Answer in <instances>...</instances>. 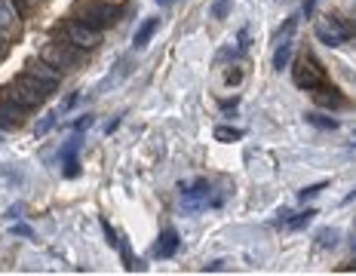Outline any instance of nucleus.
<instances>
[{
  "instance_id": "1",
  "label": "nucleus",
  "mask_w": 356,
  "mask_h": 276,
  "mask_svg": "<svg viewBox=\"0 0 356 276\" xmlns=\"http://www.w3.org/2000/svg\"><path fill=\"white\" fill-rule=\"evenodd\" d=\"M231 197V188H215L212 178H194V181H181L178 184V206L188 215L206 212V209H221L225 200Z\"/></svg>"
},
{
  "instance_id": "2",
  "label": "nucleus",
  "mask_w": 356,
  "mask_h": 276,
  "mask_svg": "<svg viewBox=\"0 0 356 276\" xmlns=\"http://www.w3.org/2000/svg\"><path fill=\"white\" fill-rule=\"evenodd\" d=\"M56 92H58V89L40 83V80H34L31 74L22 71L19 77H13L10 83L0 89V99L19 104V108H25V111H37V108H43V104L53 99Z\"/></svg>"
},
{
  "instance_id": "3",
  "label": "nucleus",
  "mask_w": 356,
  "mask_h": 276,
  "mask_svg": "<svg viewBox=\"0 0 356 276\" xmlns=\"http://www.w3.org/2000/svg\"><path fill=\"white\" fill-rule=\"evenodd\" d=\"M40 58H43V62L53 65L56 71L74 74V71H80V68L86 65L89 52L77 49L74 43L65 40V37H56V40H49V43H43V47H40Z\"/></svg>"
},
{
  "instance_id": "4",
  "label": "nucleus",
  "mask_w": 356,
  "mask_h": 276,
  "mask_svg": "<svg viewBox=\"0 0 356 276\" xmlns=\"http://www.w3.org/2000/svg\"><path fill=\"white\" fill-rule=\"evenodd\" d=\"M71 16L83 25L95 28V31L105 34L108 28H114L123 16V6H111V3H102V0H77L71 10Z\"/></svg>"
},
{
  "instance_id": "5",
  "label": "nucleus",
  "mask_w": 356,
  "mask_h": 276,
  "mask_svg": "<svg viewBox=\"0 0 356 276\" xmlns=\"http://www.w3.org/2000/svg\"><path fill=\"white\" fill-rule=\"evenodd\" d=\"M289 68H292V80L295 86L304 89V92H310V89L329 83V74H325V65L320 62V58L314 56L310 49H304L295 56V62H289Z\"/></svg>"
},
{
  "instance_id": "6",
  "label": "nucleus",
  "mask_w": 356,
  "mask_h": 276,
  "mask_svg": "<svg viewBox=\"0 0 356 276\" xmlns=\"http://www.w3.org/2000/svg\"><path fill=\"white\" fill-rule=\"evenodd\" d=\"M314 34H316V40H320L323 47L338 49V47H344V43H350L353 25L344 16H323V19L314 22Z\"/></svg>"
},
{
  "instance_id": "7",
  "label": "nucleus",
  "mask_w": 356,
  "mask_h": 276,
  "mask_svg": "<svg viewBox=\"0 0 356 276\" xmlns=\"http://www.w3.org/2000/svg\"><path fill=\"white\" fill-rule=\"evenodd\" d=\"M62 37L68 43H74L77 49H83V52H95L102 47V31H95V28H89L83 25V22H77L74 16H68L62 22Z\"/></svg>"
},
{
  "instance_id": "8",
  "label": "nucleus",
  "mask_w": 356,
  "mask_h": 276,
  "mask_svg": "<svg viewBox=\"0 0 356 276\" xmlns=\"http://www.w3.org/2000/svg\"><path fill=\"white\" fill-rule=\"evenodd\" d=\"M0 34L10 43H19L25 37V16L13 6V0H0Z\"/></svg>"
},
{
  "instance_id": "9",
  "label": "nucleus",
  "mask_w": 356,
  "mask_h": 276,
  "mask_svg": "<svg viewBox=\"0 0 356 276\" xmlns=\"http://www.w3.org/2000/svg\"><path fill=\"white\" fill-rule=\"evenodd\" d=\"M80 147H83V138L80 136H71L58 147V160H62V175L65 178H80Z\"/></svg>"
},
{
  "instance_id": "10",
  "label": "nucleus",
  "mask_w": 356,
  "mask_h": 276,
  "mask_svg": "<svg viewBox=\"0 0 356 276\" xmlns=\"http://www.w3.org/2000/svg\"><path fill=\"white\" fill-rule=\"evenodd\" d=\"M310 95H314V104L316 108H323V111H329V114H335V111H344L347 104V95L344 92H338L332 83H323V86H316V89H310Z\"/></svg>"
},
{
  "instance_id": "11",
  "label": "nucleus",
  "mask_w": 356,
  "mask_h": 276,
  "mask_svg": "<svg viewBox=\"0 0 356 276\" xmlns=\"http://www.w3.org/2000/svg\"><path fill=\"white\" fill-rule=\"evenodd\" d=\"M25 74H31L34 80H40V83H47V86H53V89H58V86H62V80H65V74L56 71L49 62H43L40 56L28 58V62H25Z\"/></svg>"
},
{
  "instance_id": "12",
  "label": "nucleus",
  "mask_w": 356,
  "mask_h": 276,
  "mask_svg": "<svg viewBox=\"0 0 356 276\" xmlns=\"http://www.w3.org/2000/svg\"><path fill=\"white\" fill-rule=\"evenodd\" d=\"M28 114H31V111H25V108H19V104L0 99V129H3V132L22 129V126L28 123Z\"/></svg>"
},
{
  "instance_id": "13",
  "label": "nucleus",
  "mask_w": 356,
  "mask_h": 276,
  "mask_svg": "<svg viewBox=\"0 0 356 276\" xmlns=\"http://www.w3.org/2000/svg\"><path fill=\"white\" fill-rule=\"evenodd\" d=\"M178 249H181V236H178L172 227H163L160 236H157V243H154V258H157V261H169V258L178 255Z\"/></svg>"
},
{
  "instance_id": "14",
  "label": "nucleus",
  "mask_w": 356,
  "mask_h": 276,
  "mask_svg": "<svg viewBox=\"0 0 356 276\" xmlns=\"http://www.w3.org/2000/svg\"><path fill=\"white\" fill-rule=\"evenodd\" d=\"M316 215H320V212H316L314 206L301 209V212H289V215H286V221H283V227H286V230H292V234H295V230H304V227H307L310 221L316 218Z\"/></svg>"
},
{
  "instance_id": "15",
  "label": "nucleus",
  "mask_w": 356,
  "mask_h": 276,
  "mask_svg": "<svg viewBox=\"0 0 356 276\" xmlns=\"http://www.w3.org/2000/svg\"><path fill=\"white\" fill-rule=\"evenodd\" d=\"M157 28H160V19H157V16H154V19H145L142 25H138L136 37H132V49H145L147 43H151V37L157 34Z\"/></svg>"
},
{
  "instance_id": "16",
  "label": "nucleus",
  "mask_w": 356,
  "mask_h": 276,
  "mask_svg": "<svg viewBox=\"0 0 356 276\" xmlns=\"http://www.w3.org/2000/svg\"><path fill=\"white\" fill-rule=\"evenodd\" d=\"M304 120H307L314 129H323V132H335L338 129V120L332 114H323V111H310V114H304Z\"/></svg>"
},
{
  "instance_id": "17",
  "label": "nucleus",
  "mask_w": 356,
  "mask_h": 276,
  "mask_svg": "<svg viewBox=\"0 0 356 276\" xmlns=\"http://www.w3.org/2000/svg\"><path fill=\"white\" fill-rule=\"evenodd\" d=\"M117 252H120V258H123V267H126V270H142V267H145L142 261H138L136 252L129 249V243H126L123 236H120V243H117Z\"/></svg>"
},
{
  "instance_id": "18",
  "label": "nucleus",
  "mask_w": 356,
  "mask_h": 276,
  "mask_svg": "<svg viewBox=\"0 0 356 276\" xmlns=\"http://www.w3.org/2000/svg\"><path fill=\"white\" fill-rule=\"evenodd\" d=\"M289 62H292V40H289V43H277V52H273V68L286 71Z\"/></svg>"
},
{
  "instance_id": "19",
  "label": "nucleus",
  "mask_w": 356,
  "mask_h": 276,
  "mask_svg": "<svg viewBox=\"0 0 356 276\" xmlns=\"http://www.w3.org/2000/svg\"><path fill=\"white\" fill-rule=\"evenodd\" d=\"M215 141H225V145H231V141H240L243 138V129L240 126H215Z\"/></svg>"
},
{
  "instance_id": "20",
  "label": "nucleus",
  "mask_w": 356,
  "mask_h": 276,
  "mask_svg": "<svg viewBox=\"0 0 356 276\" xmlns=\"http://www.w3.org/2000/svg\"><path fill=\"white\" fill-rule=\"evenodd\" d=\"M295 28H298V16H289V19L283 22V28L273 34V43H289V40L295 37Z\"/></svg>"
},
{
  "instance_id": "21",
  "label": "nucleus",
  "mask_w": 356,
  "mask_h": 276,
  "mask_svg": "<svg viewBox=\"0 0 356 276\" xmlns=\"http://www.w3.org/2000/svg\"><path fill=\"white\" fill-rule=\"evenodd\" d=\"M316 245H320V249H335L338 245V230L335 227H323L320 234H316Z\"/></svg>"
},
{
  "instance_id": "22",
  "label": "nucleus",
  "mask_w": 356,
  "mask_h": 276,
  "mask_svg": "<svg viewBox=\"0 0 356 276\" xmlns=\"http://www.w3.org/2000/svg\"><path fill=\"white\" fill-rule=\"evenodd\" d=\"M329 188V181H316V184H307V188H301L298 190V200L301 203H307V200H314V197H320V193Z\"/></svg>"
},
{
  "instance_id": "23",
  "label": "nucleus",
  "mask_w": 356,
  "mask_h": 276,
  "mask_svg": "<svg viewBox=\"0 0 356 276\" xmlns=\"http://www.w3.org/2000/svg\"><path fill=\"white\" fill-rule=\"evenodd\" d=\"M56 123H58V114H56V111H53V114H47V117H43V120H40V123H37V126H34V136H37V138H43V136H47V132H49V129H53V126H56Z\"/></svg>"
},
{
  "instance_id": "24",
  "label": "nucleus",
  "mask_w": 356,
  "mask_h": 276,
  "mask_svg": "<svg viewBox=\"0 0 356 276\" xmlns=\"http://www.w3.org/2000/svg\"><path fill=\"white\" fill-rule=\"evenodd\" d=\"M227 10H231V0H212V19L215 22H221V19H227Z\"/></svg>"
},
{
  "instance_id": "25",
  "label": "nucleus",
  "mask_w": 356,
  "mask_h": 276,
  "mask_svg": "<svg viewBox=\"0 0 356 276\" xmlns=\"http://www.w3.org/2000/svg\"><path fill=\"white\" fill-rule=\"evenodd\" d=\"M77 102H80V92H68V95L62 99V104L56 108V114H58V117H65V114H68V111H71Z\"/></svg>"
},
{
  "instance_id": "26",
  "label": "nucleus",
  "mask_w": 356,
  "mask_h": 276,
  "mask_svg": "<svg viewBox=\"0 0 356 276\" xmlns=\"http://www.w3.org/2000/svg\"><path fill=\"white\" fill-rule=\"evenodd\" d=\"M102 234H105V240H108L111 249H117V243H120V234H117V230L108 225V218H102Z\"/></svg>"
},
{
  "instance_id": "27",
  "label": "nucleus",
  "mask_w": 356,
  "mask_h": 276,
  "mask_svg": "<svg viewBox=\"0 0 356 276\" xmlns=\"http://www.w3.org/2000/svg\"><path fill=\"white\" fill-rule=\"evenodd\" d=\"M92 123H95V114H83V117H77L71 126H74V132H86Z\"/></svg>"
},
{
  "instance_id": "28",
  "label": "nucleus",
  "mask_w": 356,
  "mask_h": 276,
  "mask_svg": "<svg viewBox=\"0 0 356 276\" xmlns=\"http://www.w3.org/2000/svg\"><path fill=\"white\" fill-rule=\"evenodd\" d=\"M13 6H16L22 16H28V13H31L34 6H37V0H13Z\"/></svg>"
},
{
  "instance_id": "29",
  "label": "nucleus",
  "mask_w": 356,
  "mask_h": 276,
  "mask_svg": "<svg viewBox=\"0 0 356 276\" xmlns=\"http://www.w3.org/2000/svg\"><path fill=\"white\" fill-rule=\"evenodd\" d=\"M316 3H320V0H301V13H304V19H314Z\"/></svg>"
},
{
  "instance_id": "30",
  "label": "nucleus",
  "mask_w": 356,
  "mask_h": 276,
  "mask_svg": "<svg viewBox=\"0 0 356 276\" xmlns=\"http://www.w3.org/2000/svg\"><path fill=\"white\" fill-rule=\"evenodd\" d=\"M240 80H243V71H240V68H234V71L225 74V83H227V86H236Z\"/></svg>"
},
{
  "instance_id": "31",
  "label": "nucleus",
  "mask_w": 356,
  "mask_h": 276,
  "mask_svg": "<svg viewBox=\"0 0 356 276\" xmlns=\"http://www.w3.org/2000/svg\"><path fill=\"white\" fill-rule=\"evenodd\" d=\"M10 47H13V43H10V40H6V37H3V34H0V62H3V58H6V56H10Z\"/></svg>"
},
{
  "instance_id": "32",
  "label": "nucleus",
  "mask_w": 356,
  "mask_h": 276,
  "mask_svg": "<svg viewBox=\"0 0 356 276\" xmlns=\"http://www.w3.org/2000/svg\"><path fill=\"white\" fill-rule=\"evenodd\" d=\"M13 234H16V236H31V227H28V225H16V227H13Z\"/></svg>"
},
{
  "instance_id": "33",
  "label": "nucleus",
  "mask_w": 356,
  "mask_h": 276,
  "mask_svg": "<svg viewBox=\"0 0 356 276\" xmlns=\"http://www.w3.org/2000/svg\"><path fill=\"white\" fill-rule=\"evenodd\" d=\"M236 104H240V99H231V102H221V111H236Z\"/></svg>"
},
{
  "instance_id": "34",
  "label": "nucleus",
  "mask_w": 356,
  "mask_h": 276,
  "mask_svg": "<svg viewBox=\"0 0 356 276\" xmlns=\"http://www.w3.org/2000/svg\"><path fill=\"white\" fill-rule=\"evenodd\" d=\"M117 126H120V117H114V120H111V123L105 126V136H108V132H114V129H117Z\"/></svg>"
},
{
  "instance_id": "35",
  "label": "nucleus",
  "mask_w": 356,
  "mask_h": 276,
  "mask_svg": "<svg viewBox=\"0 0 356 276\" xmlns=\"http://www.w3.org/2000/svg\"><path fill=\"white\" fill-rule=\"evenodd\" d=\"M19 212H22V206H13V209H6V218H19Z\"/></svg>"
},
{
  "instance_id": "36",
  "label": "nucleus",
  "mask_w": 356,
  "mask_h": 276,
  "mask_svg": "<svg viewBox=\"0 0 356 276\" xmlns=\"http://www.w3.org/2000/svg\"><path fill=\"white\" fill-rule=\"evenodd\" d=\"M102 3H111V6H123L126 0H102Z\"/></svg>"
},
{
  "instance_id": "37",
  "label": "nucleus",
  "mask_w": 356,
  "mask_h": 276,
  "mask_svg": "<svg viewBox=\"0 0 356 276\" xmlns=\"http://www.w3.org/2000/svg\"><path fill=\"white\" fill-rule=\"evenodd\" d=\"M175 0H157V6H172Z\"/></svg>"
},
{
  "instance_id": "38",
  "label": "nucleus",
  "mask_w": 356,
  "mask_h": 276,
  "mask_svg": "<svg viewBox=\"0 0 356 276\" xmlns=\"http://www.w3.org/2000/svg\"><path fill=\"white\" fill-rule=\"evenodd\" d=\"M37 3H40V0H37Z\"/></svg>"
}]
</instances>
